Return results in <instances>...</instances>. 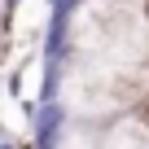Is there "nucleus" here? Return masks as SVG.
Returning a JSON list of instances; mask_svg holds the SVG:
<instances>
[{"mask_svg": "<svg viewBox=\"0 0 149 149\" xmlns=\"http://www.w3.org/2000/svg\"><path fill=\"white\" fill-rule=\"evenodd\" d=\"M0 149H18V140H5V145H0Z\"/></svg>", "mask_w": 149, "mask_h": 149, "instance_id": "obj_3", "label": "nucleus"}, {"mask_svg": "<svg viewBox=\"0 0 149 149\" xmlns=\"http://www.w3.org/2000/svg\"><path fill=\"white\" fill-rule=\"evenodd\" d=\"M40 149H101V127H88V123H61V132L40 145Z\"/></svg>", "mask_w": 149, "mask_h": 149, "instance_id": "obj_2", "label": "nucleus"}, {"mask_svg": "<svg viewBox=\"0 0 149 149\" xmlns=\"http://www.w3.org/2000/svg\"><path fill=\"white\" fill-rule=\"evenodd\" d=\"M5 140H9V136H5V127H0V145H5Z\"/></svg>", "mask_w": 149, "mask_h": 149, "instance_id": "obj_4", "label": "nucleus"}, {"mask_svg": "<svg viewBox=\"0 0 149 149\" xmlns=\"http://www.w3.org/2000/svg\"><path fill=\"white\" fill-rule=\"evenodd\" d=\"M136 66H105V61H88L74 57V66L57 79V105L66 110L70 123H88V127H105L123 114H136L145 88L140 79H132Z\"/></svg>", "mask_w": 149, "mask_h": 149, "instance_id": "obj_1", "label": "nucleus"}]
</instances>
